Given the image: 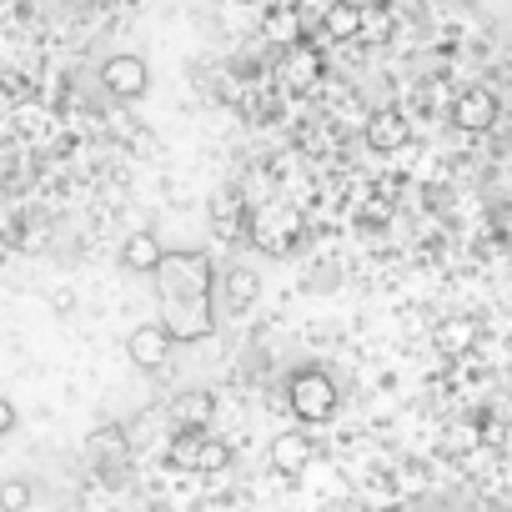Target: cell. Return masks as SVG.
Returning a JSON list of instances; mask_svg holds the SVG:
<instances>
[{"label": "cell", "instance_id": "cell-1", "mask_svg": "<svg viewBox=\"0 0 512 512\" xmlns=\"http://www.w3.org/2000/svg\"><path fill=\"white\" fill-rule=\"evenodd\" d=\"M161 297V327L171 342H206L216 332V272L201 251H161L151 267Z\"/></svg>", "mask_w": 512, "mask_h": 512}, {"label": "cell", "instance_id": "cell-2", "mask_svg": "<svg viewBox=\"0 0 512 512\" xmlns=\"http://www.w3.org/2000/svg\"><path fill=\"white\" fill-rule=\"evenodd\" d=\"M337 382L322 372V367H302V372H292V382H287V407H292V417L297 422H307V427H322V422H332L337 417Z\"/></svg>", "mask_w": 512, "mask_h": 512}, {"label": "cell", "instance_id": "cell-3", "mask_svg": "<svg viewBox=\"0 0 512 512\" xmlns=\"http://www.w3.org/2000/svg\"><path fill=\"white\" fill-rule=\"evenodd\" d=\"M297 236H302V216L292 206H267V211H256V221H251V241L262 251H272V256L292 251Z\"/></svg>", "mask_w": 512, "mask_h": 512}, {"label": "cell", "instance_id": "cell-4", "mask_svg": "<svg viewBox=\"0 0 512 512\" xmlns=\"http://www.w3.org/2000/svg\"><path fill=\"white\" fill-rule=\"evenodd\" d=\"M101 86H106L116 101H141V96L151 91V66H146L141 56L121 51V56H111V61L101 66Z\"/></svg>", "mask_w": 512, "mask_h": 512}, {"label": "cell", "instance_id": "cell-5", "mask_svg": "<svg viewBox=\"0 0 512 512\" xmlns=\"http://www.w3.org/2000/svg\"><path fill=\"white\" fill-rule=\"evenodd\" d=\"M171 332L161 327V322H146V327H136L131 337H126V357L141 367V372H161L166 362H171Z\"/></svg>", "mask_w": 512, "mask_h": 512}, {"label": "cell", "instance_id": "cell-6", "mask_svg": "<svg viewBox=\"0 0 512 512\" xmlns=\"http://www.w3.org/2000/svg\"><path fill=\"white\" fill-rule=\"evenodd\" d=\"M452 121H457V131H467V136L492 131V126H497V96H492L487 86L462 91V96L452 101Z\"/></svg>", "mask_w": 512, "mask_h": 512}, {"label": "cell", "instance_id": "cell-7", "mask_svg": "<svg viewBox=\"0 0 512 512\" xmlns=\"http://www.w3.org/2000/svg\"><path fill=\"white\" fill-rule=\"evenodd\" d=\"M86 457H91L101 472H116V467L131 457V437H126V427H121V422L96 427V432L86 437Z\"/></svg>", "mask_w": 512, "mask_h": 512}, {"label": "cell", "instance_id": "cell-8", "mask_svg": "<svg viewBox=\"0 0 512 512\" xmlns=\"http://www.w3.org/2000/svg\"><path fill=\"white\" fill-rule=\"evenodd\" d=\"M407 141H412V126H407L402 111H377V116H367V146H372V151H402Z\"/></svg>", "mask_w": 512, "mask_h": 512}, {"label": "cell", "instance_id": "cell-9", "mask_svg": "<svg viewBox=\"0 0 512 512\" xmlns=\"http://www.w3.org/2000/svg\"><path fill=\"white\" fill-rule=\"evenodd\" d=\"M307 462H312V437H307V432H277V442H272V467H277L282 477H302Z\"/></svg>", "mask_w": 512, "mask_h": 512}, {"label": "cell", "instance_id": "cell-10", "mask_svg": "<svg viewBox=\"0 0 512 512\" xmlns=\"http://www.w3.org/2000/svg\"><path fill=\"white\" fill-rule=\"evenodd\" d=\"M166 417H171L176 427H211V417H216V397H211V392H181V397H171Z\"/></svg>", "mask_w": 512, "mask_h": 512}, {"label": "cell", "instance_id": "cell-11", "mask_svg": "<svg viewBox=\"0 0 512 512\" xmlns=\"http://www.w3.org/2000/svg\"><path fill=\"white\" fill-rule=\"evenodd\" d=\"M256 292H262V282H256V272H246V267H231L226 277H216V297H221L231 312H246V307L256 302Z\"/></svg>", "mask_w": 512, "mask_h": 512}, {"label": "cell", "instance_id": "cell-12", "mask_svg": "<svg viewBox=\"0 0 512 512\" xmlns=\"http://www.w3.org/2000/svg\"><path fill=\"white\" fill-rule=\"evenodd\" d=\"M477 347V322L472 317H447L437 322V352L442 357H467Z\"/></svg>", "mask_w": 512, "mask_h": 512}, {"label": "cell", "instance_id": "cell-13", "mask_svg": "<svg viewBox=\"0 0 512 512\" xmlns=\"http://www.w3.org/2000/svg\"><path fill=\"white\" fill-rule=\"evenodd\" d=\"M357 21H362V0H332V6L322 11V36L357 41Z\"/></svg>", "mask_w": 512, "mask_h": 512}, {"label": "cell", "instance_id": "cell-14", "mask_svg": "<svg viewBox=\"0 0 512 512\" xmlns=\"http://www.w3.org/2000/svg\"><path fill=\"white\" fill-rule=\"evenodd\" d=\"M161 241L151 236V231H136V236H126V246H121V267L126 272H151L156 262H161Z\"/></svg>", "mask_w": 512, "mask_h": 512}, {"label": "cell", "instance_id": "cell-15", "mask_svg": "<svg viewBox=\"0 0 512 512\" xmlns=\"http://www.w3.org/2000/svg\"><path fill=\"white\" fill-rule=\"evenodd\" d=\"M201 437H206V427H176V432H171V447H166L171 467L191 472V467H196V452H201Z\"/></svg>", "mask_w": 512, "mask_h": 512}, {"label": "cell", "instance_id": "cell-16", "mask_svg": "<svg viewBox=\"0 0 512 512\" xmlns=\"http://www.w3.org/2000/svg\"><path fill=\"white\" fill-rule=\"evenodd\" d=\"M231 467V442L226 437H201V452H196V467L191 472H201V477H216V472H226Z\"/></svg>", "mask_w": 512, "mask_h": 512}, {"label": "cell", "instance_id": "cell-17", "mask_svg": "<svg viewBox=\"0 0 512 512\" xmlns=\"http://www.w3.org/2000/svg\"><path fill=\"white\" fill-rule=\"evenodd\" d=\"M387 36H392V11H387V6H362L357 41H367V46H382Z\"/></svg>", "mask_w": 512, "mask_h": 512}, {"label": "cell", "instance_id": "cell-18", "mask_svg": "<svg viewBox=\"0 0 512 512\" xmlns=\"http://www.w3.org/2000/svg\"><path fill=\"white\" fill-rule=\"evenodd\" d=\"M36 502V487L26 477H6L0 482V512H26Z\"/></svg>", "mask_w": 512, "mask_h": 512}, {"label": "cell", "instance_id": "cell-19", "mask_svg": "<svg viewBox=\"0 0 512 512\" xmlns=\"http://www.w3.org/2000/svg\"><path fill=\"white\" fill-rule=\"evenodd\" d=\"M267 31H272V41H297V36H302L297 11H287V6H282V11H272V16H267Z\"/></svg>", "mask_w": 512, "mask_h": 512}, {"label": "cell", "instance_id": "cell-20", "mask_svg": "<svg viewBox=\"0 0 512 512\" xmlns=\"http://www.w3.org/2000/svg\"><path fill=\"white\" fill-rule=\"evenodd\" d=\"M16 422H21L16 402H11V397H0V437H11V432H16Z\"/></svg>", "mask_w": 512, "mask_h": 512}, {"label": "cell", "instance_id": "cell-21", "mask_svg": "<svg viewBox=\"0 0 512 512\" xmlns=\"http://www.w3.org/2000/svg\"><path fill=\"white\" fill-rule=\"evenodd\" d=\"M382 512H422L417 502H392V507H382Z\"/></svg>", "mask_w": 512, "mask_h": 512}]
</instances>
